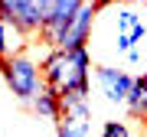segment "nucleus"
<instances>
[{
	"label": "nucleus",
	"instance_id": "f8f14e48",
	"mask_svg": "<svg viewBox=\"0 0 147 137\" xmlns=\"http://www.w3.org/2000/svg\"><path fill=\"white\" fill-rule=\"evenodd\" d=\"M101 137H131V127H127L124 121H105Z\"/></svg>",
	"mask_w": 147,
	"mask_h": 137
},
{
	"label": "nucleus",
	"instance_id": "0eeeda50",
	"mask_svg": "<svg viewBox=\"0 0 147 137\" xmlns=\"http://www.w3.org/2000/svg\"><path fill=\"white\" fill-rule=\"evenodd\" d=\"M33 111L42 118V121H53V124H62V91L46 85L36 98H33Z\"/></svg>",
	"mask_w": 147,
	"mask_h": 137
},
{
	"label": "nucleus",
	"instance_id": "9b49d317",
	"mask_svg": "<svg viewBox=\"0 0 147 137\" xmlns=\"http://www.w3.org/2000/svg\"><path fill=\"white\" fill-rule=\"evenodd\" d=\"M13 26H7V23H0V59L13 56Z\"/></svg>",
	"mask_w": 147,
	"mask_h": 137
},
{
	"label": "nucleus",
	"instance_id": "7ed1b4c3",
	"mask_svg": "<svg viewBox=\"0 0 147 137\" xmlns=\"http://www.w3.org/2000/svg\"><path fill=\"white\" fill-rule=\"evenodd\" d=\"M95 82L108 105H127V95L134 88V75L118 65H95Z\"/></svg>",
	"mask_w": 147,
	"mask_h": 137
},
{
	"label": "nucleus",
	"instance_id": "4468645a",
	"mask_svg": "<svg viewBox=\"0 0 147 137\" xmlns=\"http://www.w3.org/2000/svg\"><path fill=\"white\" fill-rule=\"evenodd\" d=\"M92 3H95V10H98V13H105L108 7H118L121 0H92Z\"/></svg>",
	"mask_w": 147,
	"mask_h": 137
},
{
	"label": "nucleus",
	"instance_id": "f03ea898",
	"mask_svg": "<svg viewBox=\"0 0 147 137\" xmlns=\"http://www.w3.org/2000/svg\"><path fill=\"white\" fill-rule=\"evenodd\" d=\"M0 72H3V82H7V88L13 91V98L23 101V105H33V98L46 88L42 65H36L23 52H13V56L0 59Z\"/></svg>",
	"mask_w": 147,
	"mask_h": 137
},
{
	"label": "nucleus",
	"instance_id": "423d86ee",
	"mask_svg": "<svg viewBox=\"0 0 147 137\" xmlns=\"http://www.w3.org/2000/svg\"><path fill=\"white\" fill-rule=\"evenodd\" d=\"M95 16H98V10H95L92 0H85V3L79 7V13L72 16V23H69V30L62 33V39H59V49H82L92 42V26H95Z\"/></svg>",
	"mask_w": 147,
	"mask_h": 137
},
{
	"label": "nucleus",
	"instance_id": "f257e3e1",
	"mask_svg": "<svg viewBox=\"0 0 147 137\" xmlns=\"http://www.w3.org/2000/svg\"><path fill=\"white\" fill-rule=\"evenodd\" d=\"M39 65H42L46 85L59 88L62 95H88V88H92V52H88V46L49 49Z\"/></svg>",
	"mask_w": 147,
	"mask_h": 137
},
{
	"label": "nucleus",
	"instance_id": "39448f33",
	"mask_svg": "<svg viewBox=\"0 0 147 137\" xmlns=\"http://www.w3.org/2000/svg\"><path fill=\"white\" fill-rule=\"evenodd\" d=\"M49 7L53 0H13V30L20 36H33V33H42L46 26V16H49Z\"/></svg>",
	"mask_w": 147,
	"mask_h": 137
},
{
	"label": "nucleus",
	"instance_id": "20e7f679",
	"mask_svg": "<svg viewBox=\"0 0 147 137\" xmlns=\"http://www.w3.org/2000/svg\"><path fill=\"white\" fill-rule=\"evenodd\" d=\"M82 3L85 0H53L49 16H46V26L39 33V39L46 42L49 49H59V39H62V33L69 30V23H72V16L79 13Z\"/></svg>",
	"mask_w": 147,
	"mask_h": 137
},
{
	"label": "nucleus",
	"instance_id": "9d476101",
	"mask_svg": "<svg viewBox=\"0 0 147 137\" xmlns=\"http://www.w3.org/2000/svg\"><path fill=\"white\" fill-rule=\"evenodd\" d=\"M56 137H92V121H69V118H62V124H56Z\"/></svg>",
	"mask_w": 147,
	"mask_h": 137
},
{
	"label": "nucleus",
	"instance_id": "1a4fd4ad",
	"mask_svg": "<svg viewBox=\"0 0 147 137\" xmlns=\"http://www.w3.org/2000/svg\"><path fill=\"white\" fill-rule=\"evenodd\" d=\"M62 118H69V121H92L88 95H62Z\"/></svg>",
	"mask_w": 147,
	"mask_h": 137
},
{
	"label": "nucleus",
	"instance_id": "ddd939ff",
	"mask_svg": "<svg viewBox=\"0 0 147 137\" xmlns=\"http://www.w3.org/2000/svg\"><path fill=\"white\" fill-rule=\"evenodd\" d=\"M0 23H7V26L16 23V16H13V0H0Z\"/></svg>",
	"mask_w": 147,
	"mask_h": 137
},
{
	"label": "nucleus",
	"instance_id": "6e6552de",
	"mask_svg": "<svg viewBox=\"0 0 147 137\" xmlns=\"http://www.w3.org/2000/svg\"><path fill=\"white\" fill-rule=\"evenodd\" d=\"M127 114L131 118H144L147 121V68L141 75H134V88H131V95H127Z\"/></svg>",
	"mask_w": 147,
	"mask_h": 137
}]
</instances>
